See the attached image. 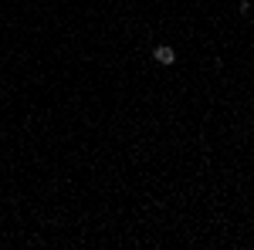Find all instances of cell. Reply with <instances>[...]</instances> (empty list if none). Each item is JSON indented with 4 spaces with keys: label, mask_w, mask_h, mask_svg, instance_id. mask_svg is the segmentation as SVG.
<instances>
[{
    "label": "cell",
    "mask_w": 254,
    "mask_h": 250,
    "mask_svg": "<svg viewBox=\"0 0 254 250\" xmlns=\"http://www.w3.org/2000/svg\"><path fill=\"white\" fill-rule=\"evenodd\" d=\"M156 61H159V64H173V61H176V54H173V48H166V44H159V48H156Z\"/></svg>",
    "instance_id": "1"
}]
</instances>
